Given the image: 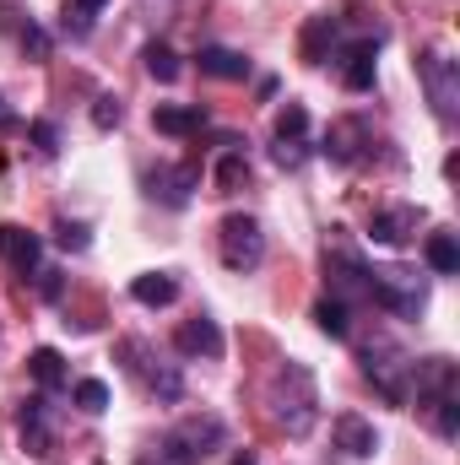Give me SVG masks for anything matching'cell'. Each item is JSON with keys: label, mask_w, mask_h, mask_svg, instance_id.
Returning <instances> with one entry per match:
<instances>
[{"label": "cell", "mask_w": 460, "mask_h": 465, "mask_svg": "<svg viewBox=\"0 0 460 465\" xmlns=\"http://www.w3.org/2000/svg\"><path fill=\"white\" fill-rule=\"evenodd\" d=\"M417 76H423V93L434 104L439 119H455L460 114V65L445 54V49H423L417 60Z\"/></svg>", "instance_id": "obj_4"}, {"label": "cell", "mask_w": 460, "mask_h": 465, "mask_svg": "<svg viewBox=\"0 0 460 465\" xmlns=\"http://www.w3.org/2000/svg\"><path fill=\"white\" fill-rule=\"evenodd\" d=\"M217 249H223V265H228V271H255V265L265 260V232H260L255 217L233 212V217H223Z\"/></svg>", "instance_id": "obj_6"}, {"label": "cell", "mask_w": 460, "mask_h": 465, "mask_svg": "<svg viewBox=\"0 0 460 465\" xmlns=\"http://www.w3.org/2000/svg\"><path fill=\"white\" fill-rule=\"evenodd\" d=\"M55 243L71 249V254H87V249H93V232H87V223H60V228H55Z\"/></svg>", "instance_id": "obj_26"}, {"label": "cell", "mask_w": 460, "mask_h": 465, "mask_svg": "<svg viewBox=\"0 0 460 465\" xmlns=\"http://www.w3.org/2000/svg\"><path fill=\"white\" fill-rule=\"evenodd\" d=\"M141 373H146V384H152V395H157V401H168V406H174V401L185 395V379H179V368L157 362V368H141Z\"/></svg>", "instance_id": "obj_21"}, {"label": "cell", "mask_w": 460, "mask_h": 465, "mask_svg": "<svg viewBox=\"0 0 460 465\" xmlns=\"http://www.w3.org/2000/svg\"><path fill=\"white\" fill-rule=\"evenodd\" d=\"M315 325H320L325 336H336V341H346V336H352V320H346V303H342V298H320V303H315Z\"/></svg>", "instance_id": "obj_19"}, {"label": "cell", "mask_w": 460, "mask_h": 465, "mask_svg": "<svg viewBox=\"0 0 460 465\" xmlns=\"http://www.w3.org/2000/svg\"><path fill=\"white\" fill-rule=\"evenodd\" d=\"M44 406H49L44 395H33V401L22 406V450H27V455H38V460H44V455H49V444H55V439H49V417H44Z\"/></svg>", "instance_id": "obj_14"}, {"label": "cell", "mask_w": 460, "mask_h": 465, "mask_svg": "<svg viewBox=\"0 0 460 465\" xmlns=\"http://www.w3.org/2000/svg\"><path fill=\"white\" fill-rule=\"evenodd\" d=\"M223 439H228V428H223L217 417H185V422L163 439V460L168 465H201L212 450H223Z\"/></svg>", "instance_id": "obj_3"}, {"label": "cell", "mask_w": 460, "mask_h": 465, "mask_svg": "<svg viewBox=\"0 0 460 465\" xmlns=\"http://www.w3.org/2000/svg\"><path fill=\"white\" fill-rule=\"evenodd\" d=\"M428 265H434L439 276H455L460 271V243L450 232H434V238H428Z\"/></svg>", "instance_id": "obj_20"}, {"label": "cell", "mask_w": 460, "mask_h": 465, "mask_svg": "<svg viewBox=\"0 0 460 465\" xmlns=\"http://www.w3.org/2000/svg\"><path fill=\"white\" fill-rule=\"evenodd\" d=\"M174 347L185 357H223V331H217V320H185Z\"/></svg>", "instance_id": "obj_12"}, {"label": "cell", "mask_w": 460, "mask_h": 465, "mask_svg": "<svg viewBox=\"0 0 460 465\" xmlns=\"http://www.w3.org/2000/svg\"><path fill=\"white\" fill-rule=\"evenodd\" d=\"M76 406H82L87 417H104V411H109V384H104V379H82V384H76Z\"/></svg>", "instance_id": "obj_23"}, {"label": "cell", "mask_w": 460, "mask_h": 465, "mask_svg": "<svg viewBox=\"0 0 460 465\" xmlns=\"http://www.w3.org/2000/svg\"><path fill=\"white\" fill-rule=\"evenodd\" d=\"M0 124H11V109H5V93H0Z\"/></svg>", "instance_id": "obj_34"}, {"label": "cell", "mask_w": 460, "mask_h": 465, "mask_svg": "<svg viewBox=\"0 0 460 465\" xmlns=\"http://www.w3.org/2000/svg\"><path fill=\"white\" fill-rule=\"evenodd\" d=\"M271 157H276L282 168H304V157H309V152H304V141H276V146H271Z\"/></svg>", "instance_id": "obj_30"}, {"label": "cell", "mask_w": 460, "mask_h": 465, "mask_svg": "<svg viewBox=\"0 0 460 465\" xmlns=\"http://www.w3.org/2000/svg\"><path fill=\"white\" fill-rule=\"evenodd\" d=\"M22 49H27L33 60H44V54H49V38H44L38 27H27V33H22Z\"/></svg>", "instance_id": "obj_32"}, {"label": "cell", "mask_w": 460, "mask_h": 465, "mask_svg": "<svg viewBox=\"0 0 460 465\" xmlns=\"http://www.w3.org/2000/svg\"><path fill=\"white\" fill-rule=\"evenodd\" d=\"M423 411H434V428H439L445 439H455V428H460V401L455 395H445V401H434V406H423Z\"/></svg>", "instance_id": "obj_25"}, {"label": "cell", "mask_w": 460, "mask_h": 465, "mask_svg": "<svg viewBox=\"0 0 460 465\" xmlns=\"http://www.w3.org/2000/svg\"><path fill=\"white\" fill-rule=\"evenodd\" d=\"M417 228H423V206H390V212H374L368 238L385 243V249H406Z\"/></svg>", "instance_id": "obj_7"}, {"label": "cell", "mask_w": 460, "mask_h": 465, "mask_svg": "<svg viewBox=\"0 0 460 465\" xmlns=\"http://www.w3.org/2000/svg\"><path fill=\"white\" fill-rule=\"evenodd\" d=\"M379 44H385V33L374 27L368 38H357V44L342 49V82L352 93H368V87H374V49H379Z\"/></svg>", "instance_id": "obj_8"}, {"label": "cell", "mask_w": 460, "mask_h": 465, "mask_svg": "<svg viewBox=\"0 0 460 465\" xmlns=\"http://www.w3.org/2000/svg\"><path fill=\"white\" fill-rule=\"evenodd\" d=\"M368 298H374L385 314H401V320H417L423 303H428L423 282L406 276V271H368Z\"/></svg>", "instance_id": "obj_5"}, {"label": "cell", "mask_w": 460, "mask_h": 465, "mask_svg": "<svg viewBox=\"0 0 460 465\" xmlns=\"http://www.w3.org/2000/svg\"><path fill=\"white\" fill-rule=\"evenodd\" d=\"M233 465H260L255 455H233Z\"/></svg>", "instance_id": "obj_35"}, {"label": "cell", "mask_w": 460, "mask_h": 465, "mask_svg": "<svg viewBox=\"0 0 460 465\" xmlns=\"http://www.w3.org/2000/svg\"><path fill=\"white\" fill-rule=\"evenodd\" d=\"M38 254H44V243H38V232H27V228H16V223H5L0 228V260L11 265V271H38Z\"/></svg>", "instance_id": "obj_11"}, {"label": "cell", "mask_w": 460, "mask_h": 465, "mask_svg": "<svg viewBox=\"0 0 460 465\" xmlns=\"http://www.w3.org/2000/svg\"><path fill=\"white\" fill-rule=\"evenodd\" d=\"M271 417L287 428V439H304L320 417V390H315V373L304 362H287L276 379H271Z\"/></svg>", "instance_id": "obj_1"}, {"label": "cell", "mask_w": 460, "mask_h": 465, "mask_svg": "<svg viewBox=\"0 0 460 465\" xmlns=\"http://www.w3.org/2000/svg\"><path fill=\"white\" fill-rule=\"evenodd\" d=\"M27 135H33V146H38V152H60V130H55L49 119H33V124H27Z\"/></svg>", "instance_id": "obj_29"}, {"label": "cell", "mask_w": 460, "mask_h": 465, "mask_svg": "<svg viewBox=\"0 0 460 465\" xmlns=\"http://www.w3.org/2000/svg\"><path fill=\"white\" fill-rule=\"evenodd\" d=\"M119 119H125V104H119L115 93H104V98L93 104V124H98V130H115Z\"/></svg>", "instance_id": "obj_28"}, {"label": "cell", "mask_w": 460, "mask_h": 465, "mask_svg": "<svg viewBox=\"0 0 460 465\" xmlns=\"http://www.w3.org/2000/svg\"><path fill=\"white\" fill-rule=\"evenodd\" d=\"M244 179H249V157H244V152H228V157L217 163V184H223V190H238Z\"/></svg>", "instance_id": "obj_27"}, {"label": "cell", "mask_w": 460, "mask_h": 465, "mask_svg": "<svg viewBox=\"0 0 460 465\" xmlns=\"http://www.w3.org/2000/svg\"><path fill=\"white\" fill-rule=\"evenodd\" d=\"M331 433H336V450H346L352 460H374V455H379V433H374V422L357 417V411H342V417L331 422Z\"/></svg>", "instance_id": "obj_9"}, {"label": "cell", "mask_w": 460, "mask_h": 465, "mask_svg": "<svg viewBox=\"0 0 460 465\" xmlns=\"http://www.w3.org/2000/svg\"><path fill=\"white\" fill-rule=\"evenodd\" d=\"M65 5H76V11H87V16H98V11H104L109 0H65Z\"/></svg>", "instance_id": "obj_33"}, {"label": "cell", "mask_w": 460, "mask_h": 465, "mask_svg": "<svg viewBox=\"0 0 460 465\" xmlns=\"http://www.w3.org/2000/svg\"><path fill=\"white\" fill-rule=\"evenodd\" d=\"M201 71H206V76H217V82H244V76H249V60H244V54H233V49H217V44H212V49H201Z\"/></svg>", "instance_id": "obj_17"}, {"label": "cell", "mask_w": 460, "mask_h": 465, "mask_svg": "<svg viewBox=\"0 0 460 465\" xmlns=\"http://www.w3.org/2000/svg\"><path fill=\"white\" fill-rule=\"evenodd\" d=\"M146 71H152L157 82H179V54H174L168 44H146Z\"/></svg>", "instance_id": "obj_22"}, {"label": "cell", "mask_w": 460, "mask_h": 465, "mask_svg": "<svg viewBox=\"0 0 460 465\" xmlns=\"http://www.w3.org/2000/svg\"><path fill=\"white\" fill-rule=\"evenodd\" d=\"M195 184H201V168H157V173H146V195L163 201V206H185Z\"/></svg>", "instance_id": "obj_10"}, {"label": "cell", "mask_w": 460, "mask_h": 465, "mask_svg": "<svg viewBox=\"0 0 460 465\" xmlns=\"http://www.w3.org/2000/svg\"><path fill=\"white\" fill-rule=\"evenodd\" d=\"M357 357H363V373L374 379V390L390 406H406L412 401V357L395 347V341H368Z\"/></svg>", "instance_id": "obj_2"}, {"label": "cell", "mask_w": 460, "mask_h": 465, "mask_svg": "<svg viewBox=\"0 0 460 465\" xmlns=\"http://www.w3.org/2000/svg\"><path fill=\"white\" fill-rule=\"evenodd\" d=\"M152 124H157V135H174V141H185V135H195L206 114L195 109V104H157L152 109Z\"/></svg>", "instance_id": "obj_13"}, {"label": "cell", "mask_w": 460, "mask_h": 465, "mask_svg": "<svg viewBox=\"0 0 460 465\" xmlns=\"http://www.w3.org/2000/svg\"><path fill=\"white\" fill-rule=\"evenodd\" d=\"M336 33H342L336 16H315V22L304 27V60H309V65H325L331 49H336Z\"/></svg>", "instance_id": "obj_16"}, {"label": "cell", "mask_w": 460, "mask_h": 465, "mask_svg": "<svg viewBox=\"0 0 460 465\" xmlns=\"http://www.w3.org/2000/svg\"><path fill=\"white\" fill-rule=\"evenodd\" d=\"M304 130H309V109L304 104H287L276 114V141H304Z\"/></svg>", "instance_id": "obj_24"}, {"label": "cell", "mask_w": 460, "mask_h": 465, "mask_svg": "<svg viewBox=\"0 0 460 465\" xmlns=\"http://www.w3.org/2000/svg\"><path fill=\"white\" fill-rule=\"evenodd\" d=\"M27 368H33V379H38L44 390H60V384H65V357L55 347H38L27 357Z\"/></svg>", "instance_id": "obj_18"}, {"label": "cell", "mask_w": 460, "mask_h": 465, "mask_svg": "<svg viewBox=\"0 0 460 465\" xmlns=\"http://www.w3.org/2000/svg\"><path fill=\"white\" fill-rule=\"evenodd\" d=\"M130 298H135V303H146V309H168V303L179 298V282H174L168 271H146V276H135V282H130Z\"/></svg>", "instance_id": "obj_15"}, {"label": "cell", "mask_w": 460, "mask_h": 465, "mask_svg": "<svg viewBox=\"0 0 460 465\" xmlns=\"http://www.w3.org/2000/svg\"><path fill=\"white\" fill-rule=\"evenodd\" d=\"M60 27H65L71 38H87V33H93V16H87V11H76V5H65V16H60Z\"/></svg>", "instance_id": "obj_31"}]
</instances>
